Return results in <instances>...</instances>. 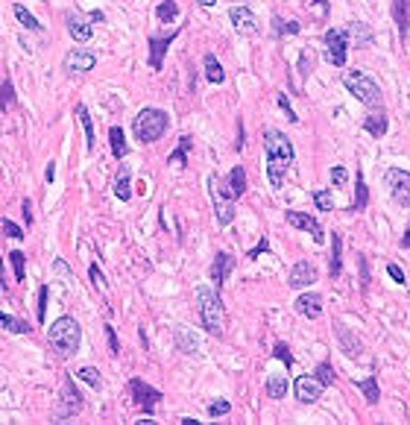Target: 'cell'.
I'll return each mask as SVG.
<instances>
[{
    "mask_svg": "<svg viewBox=\"0 0 410 425\" xmlns=\"http://www.w3.org/2000/svg\"><path fill=\"white\" fill-rule=\"evenodd\" d=\"M229 399H217V402H212V405H208V417H223V413H229Z\"/></svg>",
    "mask_w": 410,
    "mask_h": 425,
    "instance_id": "cell-47",
    "label": "cell"
},
{
    "mask_svg": "<svg viewBox=\"0 0 410 425\" xmlns=\"http://www.w3.org/2000/svg\"><path fill=\"white\" fill-rule=\"evenodd\" d=\"M176 349L196 358L199 352H203V341H199L196 332H191V329H185V325H182V329H176Z\"/></svg>",
    "mask_w": 410,
    "mask_h": 425,
    "instance_id": "cell-20",
    "label": "cell"
},
{
    "mask_svg": "<svg viewBox=\"0 0 410 425\" xmlns=\"http://www.w3.org/2000/svg\"><path fill=\"white\" fill-rule=\"evenodd\" d=\"M129 396H132V402H135L144 413H152V411H156V405L161 402V390L150 387L147 381H141V378H129Z\"/></svg>",
    "mask_w": 410,
    "mask_h": 425,
    "instance_id": "cell-10",
    "label": "cell"
},
{
    "mask_svg": "<svg viewBox=\"0 0 410 425\" xmlns=\"http://www.w3.org/2000/svg\"><path fill=\"white\" fill-rule=\"evenodd\" d=\"M384 182L390 188V197L402 205V209H410V173L402 168H390L384 173Z\"/></svg>",
    "mask_w": 410,
    "mask_h": 425,
    "instance_id": "cell-9",
    "label": "cell"
},
{
    "mask_svg": "<svg viewBox=\"0 0 410 425\" xmlns=\"http://www.w3.org/2000/svg\"><path fill=\"white\" fill-rule=\"evenodd\" d=\"M129 168L126 165H120V170H117V179H115V185H112V191H115V197L120 200V203H126V200H132V185H129Z\"/></svg>",
    "mask_w": 410,
    "mask_h": 425,
    "instance_id": "cell-23",
    "label": "cell"
},
{
    "mask_svg": "<svg viewBox=\"0 0 410 425\" xmlns=\"http://www.w3.org/2000/svg\"><path fill=\"white\" fill-rule=\"evenodd\" d=\"M264 253H270V241H267V235L258 241V246H252L249 253H247V258H258V255H264Z\"/></svg>",
    "mask_w": 410,
    "mask_h": 425,
    "instance_id": "cell-51",
    "label": "cell"
},
{
    "mask_svg": "<svg viewBox=\"0 0 410 425\" xmlns=\"http://www.w3.org/2000/svg\"><path fill=\"white\" fill-rule=\"evenodd\" d=\"M170 126V115L161 112V108H141V112L135 115V124H132V133H135V138L141 141V144H152V141H159L164 133H168Z\"/></svg>",
    "mask_w": 410,
    "mask_h": 425,
    "instance_id": "cell-4",
    "label": "cell"
},
{
    "mask_svg": "<svg viewBox=\"0 0 410 425\" xmlns=\"http://www.w3.org/2000/svg\"><path fill=\"white\" fill-rule=\"evenodd\" d=\"M231 270H235V255L226 253V249H220V253L214 255V261H212V267H208V276H212V282H214V290L226 288Z\"/></svg>",
    "mask_w": 410,
    "mask_h": 425,
    "instance_id": "cell-12",
    "label": "cell"
},
{
    "mask_svg": "<svg viewBox=\"0 0 410 425\" xmlns=\"http://www.w3.org/2000/svg\"><path fill=\"white\" fill-rule=\"evenodd\" d=\"M326 59L334 65V68H343L349 56V30H326Z\"/></svg>",
    "mask_w": 410,
    "mask_h": 425,
    "instance_id": "cell-8",
    "label": "cell"
},
{
    "mask_svg": "<svg viewBox=\"0 0 410 425\" xmlns=\"http://www.w3.org/2000/svg\"><path fill=\"white\" fill-rule=\"evenodd\" d=\"M194 297H196V311H199V320H203V329L212 337H226V308H223V299H220V290L199 285Z\"/></svg>",
    "mask_w": 410,
    "mask_h": 425,
    "instance_id": "cell-2",
    "label": "cell"
},
{
    "mask_svg": "<svg viewBox=\"0 0 410 425\" xmlns=\"http://www.w3.org/2000/svg\"><path fill=\"white\" fill-rule=\"evenodd\" d=\"M196 3H199V6H205V9H212V6L217 3V0H196Z\"/></svg>",
    "mask_w": 410,
    "mask_h": 425,
    "instance_id": "cell-61",
    "label": "cell"
},
{
    "mask_svg": "<svg viewBox=\"0 0 410 425\" xmlns=\"http://www.w3.org/2000/svg\"><path fill=\"white\" fill-rule=\"evenodd\" d=\"M82 393H80V387L73 384V378L71 376H65L62 381V390H59V399H56V405H53V422H65V420H73L76 413L82 411Z\"/></svg>",
    "mask_w": 410,
    "mask_h": 425,
    "instance_id": "cell-6",
    "label": "cell"
},
{
    "mask_svg": "<svg viewBox=\"0 0 410 425\" xmlns=\"http://www.w3.org/2000/svg\"><path fill=\"white\" fill-rule=\"evenodd\" d=\"M88 276H91V282H94V288H97V290H103V288H106V276H103V270H100L97 264H88Z\"/></svg>",
    "mask_w": 410,
    "mask_h": 425,
    "instance_id": "cell-48",
    "label": "cell"
},
{
    "mask_svg": "<svg viewBox=\"0 0 410 425\" xmlns=\"http://www.w3.org/2000/svg\"><path fill=\"white\" fill-rule=\"evenodd\" d=\"M76 117H80L82 133H85V147H88V152H91L94 150V124H91V115H88L85 106H76Z\"/></svg>",
    "mask_w": 410,
    "mask_h": 425,
    "instance_id": "cell-32",
    "label": "cell"
},
{
    "mask_svg": "<svg viewBox=\"0 0 410 425\" xmlns=\"http://www.w3.org/2000/svg\"><path fill=\"white\" fill-rule=\"evenodd\" d=\"M0 229H3V238H18V241L24 238V229L12 220H0Z\"/></svg>",
    "mask_w": 410,
    "mask_h": 425,
    "instance_id": "cell-45",
    "label": "cell"
},
{
    "mask_svg": "<svg viewBox=\"0 0 410 425\" xmlns=\"http://www.w3.org/2000/svg\"><path fill=\"white\" fill-rule=\"evenodd\" d=\"M156 18H159V24H173V21L179 18V6H176V0H159Z\"/></svg>",
    "mask_w": 410,
    "mask_h": 425,
    "instance_id": "cell-33",
    "label": "cell"
},
{
    "mask_svg": "<svg viewBox=\"0 0 410 425\" xmlns=\"http://www.w3.org/2000/svg\"><path fill=\"white\" fill-rule=\"evenodd\" d=\"M38 323H44V317H47V288H38Z\"/></svg>",
    "mask_w": 410,
    "mask_h": 425,
    "instance_id": "cell-49",
    "label": "cell"
},
{
    "mask_svg": "<svg viewBox=\"0 0 410 425\" xmlns=\"http://www.w3.org/2000/svg\"><path fill=\"white\" fill-rule=\"evenodd\" d=\"M331 182H334L337 188H343V185L349 182V173H346V168H340V165L331 168Z\"/></svg>",
    "mask_w": 410,
    "mask_h": 425,
    "instance_id": "cell-50",
    "label": "cell"
},
{
    "mask_svg": "<svg viewBox=\"0 0 410 425\" xmlns=\"http://www.w3.org/2000/svg\"><path fill=\"white\" fill-rule=\"evenodd\" d=\"M273 355L279 358V361H284V367H293V355H291V346H287V343H275Z\"/></svg>",
    "mask_w": 410,
    "mask_h": 425,
    "instance_id": "cell-44",
    "label": "cell"
},
{
    "mask_svg": "<svg viewBox=\"0 0 410 425\" xmlns=\"http://www.w3.org/2000/svg\"><path fill=\"white\" fill-rule=\"evenodd\" d=\"M0 288L6 290V279H3V258H0Z\"/></svg>",
    "mask_w": 410,
    "mask_h": 425,
    "instance_id": "cell-60",
    "label": "cell"
},
{
    "mask_svg": "<svg viewBox=\"0 0 410 425\" xmlns=\"http://www.w3.org/2000/svg\"><path fill=\"white\" fill-rule=\"evenodd\" d=\"M12 12H15V18H18V24L21 27H27V30H32V32H41V21L30 12L27 6H21V3H15L12 6Z\"/></svg>",
    "mask_w": 410,
    "mask_h": 425,
    "instance_id": "cell-30",
    "label": "cell"
},
{
    "mask_svg": "<svg viewBox=\"0 0 410 425\" xmlns=\"http://www.w3.org/2000/svg\"><path fill=\"white\" fill-rule=\"evenodd\" d=\"M24 220L32 223V203L30 200H24Z\"/></svg>",
    "mask_w": 410,
    "mask_h": 425,
    "instance_id": "cell-56",
    "label": "cell"
},
{
    "mask_svg": "<svg viewBox=\"0 0 410 425\" xmlns=\"http://www.w3.org/2000/svg\"><path fill=\"white\" fill-rule=\"evenodd\" d=\"M9 261H12V273H15V282L21 285V282L27 279V255L21 253V249H15V253L9 255Z\"/></svg>",
    "mask_w": 410,
    "mask_h": 425,
    "instance_id": "cell-37",
    "label": "cell"
},
{
    "mask_svg": "<svg viewBox=\"0 0 410 425\" xmlns=\"http://www.w3.org/2000/svg\"><path fill=\"white\" fill-rule=\"evenodd\" d=\"M293 308H296V314H302L305 320H317L319 314H323V297H319V293H299Z\"/></svg>",
    "mask_w": 410,
    "mask_h": 425,
    "instance_id": "cell-18",
    "label": "cell"
},
{
    "mask_svg": "<svg viewBox=\"0 0 410 425\" xmlns=\"http://www.w3.org/2000/svg\"><path fill=\"white\" fill-rule=\"evenodd\" d=\"M311 65H314V56H311V53H302V73H311V71H308V68H311Z\"/></svg>",
    "mask_w": 410,
    "mask_h": 425,
    "instance_id": "cell-55",
    "label": "cell"
},
{
    "mask_svg": "<svg viewBox=\"0 0 410 425\" xmlns=\"http://www.w3.org/2000/svg\"><path fill=\"white\" fill-rule=\"evenodd\" d=\"M94 65H97V56L85 47H73L65 56V71L68 73H88V71H94Z\"/></svg>",
    "mask_w": 410,
    "mask_h": 425,
    "instance_id": "cell-15",
    "label": "cell"
},
{
    "mask_svg": "<svg viewBox=\"0 0 410 425\" xmlns=\"http://www.w3.org/2000/svg\"><path fill=\"white\" fill-rule=\"evenodd\" d=\"M53 176H56V165L50 161V165H47V182H53Z\"/></svg>",
    "mask_w": 410,
    "mask_h": 425,
    "instance_id": "cell-59",
    "label": "cell"
},
{
    "mask_svg": "<svg viewBox=\"0 0 410 425\" xmlns=\"http://www.w3.org/2000/svg\"><path fill=\"white\" fill-rule=\"evenodd\" d=\"M106 341H109V349H112V355L120 352V343H117V332L112 329V325H106Z\"/></svg>",
    "mask_w": 410,
    "mask_h": 425,
    "instance_id": "cell-52",
    "label": "cell"
},
{
    "mask_svg": "<svg viewBox=\"0 0 410 425\" xmlns=\"http://www.w3.org/2000/svg\"><path fill=\"white\" fill-rule=\"evenodd\" d=\"M47 341L62 358H73L76 349H80V343H82V329L73 317L62 314V317L47 329Z\"/></svg>",
    "mask_w": 410,
    "mask_h": 425,
    "instance_id": "cell-3",
    "label": "cell"
},
{
    "mask_svg": "<svg viewBox=\"0 0 410 425\" xmlns=\"http://www.w3.org/2000/svg\"><path fill=\"white\" fill-rule=\"evenodd\" d=\"M334 334H337V341H340V346H343V352H346L349 358H361L363 343L346 329V325H343V323H334Z\"/></svg>",
    "mask_w": 410,
    "mask_h": 425,
    "instance_id": "cell-21",
    "label": "cell"
},
{
    "mask_svg": "<svg viewBox=\"0 0 410 425\" xmlns=\"http://www.w3.org/2000/svg\"><path fill=\"white\" fill-rule=\"evenodd\" d=\"M314 205L319 211H334V197H331V191L328 188L314 191Z\"/></svg>",
    "mask_w": 410,
    "mask_h": 425,
    "instance_id": "cell-41",
    "label": "cell"
},
{
    "mask_svg": "<svg viewBox=\"0 0 410 425\" xmlns=\"http://www.w3.org/2000/svg\"><path fill=\"white\" fill-rule=\"evenodd\" d=\"M15 103V89L9 80H0V112H9Z\"/></svg>",
    "mask_w": 410,
    "mask_h": 425,
    "instance_id": "cell-38",
    "label": "cell"
},
{
    "mask_svg": "<svg viewBox=\"0 0 410 425\" xmlns=\"http://www.w3.org/2000/svg\"><path fill=\"white\" fill-rule=\"evenodd\" d=\"M358 384V390L363 396H367L369 405H378V399H381V390H378V378L369 376V378H363V381H354Z\"/></svg>",
    "mask_w": 410,
    "mask_h": 425,
    "instance_id": "cell-31",
    "label": "cell"
},
{
    "mask_svg": "<svg viewBox=\"0 0 410 425\" xmlns=\"http://www.w3.org/2000/svg\"><path fill=\"white\" fill-rule=\"evenodd\" d=\"M323 390H326V384L317 376H299L293 381V396L302 402V405H314V402L323 396Z\"/></svg>",
    "mask_w": 410,
    "mask_h": 425,
    "instance_id": "cell-11",
    "label": "cell"
},
{
    "mask_svg": "<svg viewBox=\"0 0 410 425\" xmlns=\"http://www.w3.org/2000/svg\"><path fill=\"white\" fill-rule=\"evenodd\" d=\"M65 27H68V32H71V38L73 41H91V36H94V30H91V24H88V18L85 15H80V12H68L65 15Z\"/></svg>",
    "mask_w": 410,
    "mask_h": 425,
    "instance_id": "cell-19",
    "label": "cell"
},
{
    "mask_svg": "<svg viewBox=\"0 0 410 425\" xmlns=\"http://www.w3.org/2000/svg\"><path fill=\"white\" fill-rule=\"evenodd\" d=\"M264 390H267L270 399H284L287 396V378L284 376H270L267 378V387H264Z\"/></svg>",
    "mask_w": 410,
    "mask_h": 425,
    "instance_id": "cell-35",
    "label": "cell"
},
{
    "mask_svg": "<svg viewBox=\"0 0 410 425\" xmlns=\"http://www.w3.org/2000/svg\"><path fill=\"white\" fill-rule=\"evenodd\" d=\"M235 150H243V124H238V141H235Z\"/></svg>",
    "mask_w": 410,
    "mask_h": 425,
    "instance_id": "cell-57",
    "label": "cell"
},
{
    "mask_svg": "<svg viewBox=\"0 0 410 425\" xmlns=\"http://www.w3.org/2000/svg\"><path fill=\"white\" fill-rule=\"evenodd\" d=\"M331 279H337L343 273V238L334 232L331 235V267H328Z\"/></svg>",
    "mask_w": 410,
    "mask_h": 425,
    "instance_id": "cell-26",
    "label": "cell"
},
{
    "mask_svg": "<svg viewBox=\"0 0 410 425\" xmlns=\"http://www.w3.org/2000/svg\"><path fill=\"white\" fill-rule=\"evenodd\" d=\"M343 85H346V91L354 97V100L363 103L367 108H378L381 100H384L378 82H375L372 76H367L363 71H346L343 73Z\"/></svg>",
    "mask_w": 410,
    "mask_h": 425,
    "instance_id": "cell-5",
    "label": "cell"
},
{
    "mask_svg": "<svg viewBox=\"0 0 410 425\" xmlns=\"http://www.w3.org/2000/svg\"><path fill=\"white\" fill-rule=\"evenodd\" d=\"M398 246H402V249H407V246H410V229L405 232V238H402V241H398Z\"/></svg>",
    "mask_w": 410,
    "mask_h": 425,
    "instance_id": "cell-58",
    "label": "cell"
},
{
    "mask_svg": "<svg viewBox=\"0 0 410 425\" xmlns=\"http://www.w3.org/2000/svg\"><path fill=\"white\" fill-rule=\"evenodd\" d=\"M109 147H112V156L115 159H126L129 147H126V138H124V129H120V126L109 129Z\"/></svg>",
    "mask_w": 410,
    "mask_h": 425,
    "instance_id": "cell-27",
    "label": "cell"
},
{
    "mask_svg": "<svg viewBox=\"0 0 410 425\" xmlns=\"http://www.w3.org/2000/svg\"><path fill=\"white\" fill-rule=\"evenodd\" d=\"M187 150H191V138H182V144L179 147H176L173 152H170V165H179V161H182V165H185V156H187Z\"/></svg>",
    "mask_w": 410,
    "mask_h": 425,
    "instance_id": "cell-43",
    "label": "cell"
},
{
    "mask_svg": "<svg viewBox=\"0 0 410 425\" xmlns=\"http://www.w3.org/2000/svg\"><path fill=\"white\" fill-rule=\"evenodd\" d=\"M179 36H182V30L176 27L173 32H168V36H161V38H150V59H147V62H150V68H152V71H161V68H164V53H168V47H170Z\"/></svg>",
    "mask_w": 410,
    "mask_h": 425,
    "instance_id": "cell-14",
    "label": "cell"
},
{
    "mask_svg": "<svg viewBox=\"0 0 410 425\" xmlns=\"http://www.w3.org/2000/svg\"><path fill=\"white\" fill-rule=\"evenodd\" d=\"M264 150H267V179L275 191L284 185V176L291 170L296 152L293 141L287 138L282 129H264Z\"/></svg>",
    "mask_w": 410,
    "mask_h": 425,
    "instance_id": "cell-1",
    "label": "cell"
},
{
    "mask_svg": "<svg viewBox=\"0 0 410 425\" xmlns=\"http://www.w3.org/2000/svg\"><path fill=\"white\" fill-rule=\"evenodd\" d=\"M349 32L354 36V45H358V47H367L372 41V32L367 30V24H361V21H354V24L349 27Z\"/></svg>",
    "mask_w": 410,
    "mask_h": 425,
    "instance_id": "cell-40",
    "label": "cell"
},
{
    "mask_svg": "<svg viewBox=\"0 0 410 425\" xmlns=\"http://www.w3.org/2000/svg\"><path fill=\"white\" fill-rule=\"evenodd\" d=\"M270 24H273V27H270V32H273L275 38H282V36H296V32L302 30V27L296 24V21H282V18H273Z\"/></svg>",
    "mask_w": 410,
    "mask_h": 425,
    "instance_id": "cell-34",
    "label": "cell"
},
{
    "mask_svg": "<svg viewBox=\"0 0 410 425\" xmlns=\"http://www.w3.org/2000/svg\"><path fill=\"white\" fill-rule=\"evenodd\" d=\"M314 282H317V267L311 264V261H296V264H293V270H291V279H287V285H291V288H311L314 285Z\"/></svg>",
    "mask_w": 410,
    "mask_h": 425,
    "instance_id": "cell-17",
    "label": "cell"
},
{
    "mask_svg": "<svg viewBox=\"0 0 410 425\" xmlns=\"http://www.w3.org/2000/svg\"><path fill=\"white\" fill-rule=\"evenodd\" d=\"M387 126H390V121H387V115L384 112H375V115H369L367 121H363V129L372 135V138H381V135H387Z\"/></svg>",
    "mask_w": 410,
    "mask_h": 425,
    "instance_id": "cell-28",
    "label": "cell"
},
{
    "mask_svg": "<svg viewBox=\"0 0 410 425\" xmlns=\"http://www.w3.org/2000/svg\"><path fill=\"white\" fill-rule=\"evenodd\" d=\"M387 273H390V279L396 282V285H405V273L398 264H387Z\"/></svg>",
    "mask_w": 410,
    "mask_h": 425,
    "instance_id": "cell-53",
    "label": "cell"
},
{
    "mask_svg": "<svg viewBox=\"0 0 410 425\" xmlns=\"http://www.w3.org/2000/svg\"><path fill=\"white\" fill-rule=\"evenodd\" d=\"M229 21L240 36H258V21H255V12L249 6H231L229 9Z\"/></svg>",
    "mask_w": 410,
    "mask_h": 425,
    "instance_id": "cell-13",
    "label": "cell"
},
{
    "mask_svg": "<svg viewBox=\"0 0 410 425\" xmlns=\"http://www.w3.org/2000/svg\"><path fill=\"white\" fill-rule=\"evenodd\" d=\"M314 376H317L319 381H323L326 387H331V384H334V378H337V376H334V367H331L328 361H323V364H319V367L314 369Z\"/></svg>",
    "mask_w": 410,
    "mask_h": 425,
    "instance_id": "cell-42",
    "label": "cell"
},
{
    "mask_svg": "<svg viewBox=\"0 0 410 425\" xmlns=\"http://www.w3.org/2000/svg\"><path fill=\"white\" fill-rule=\"evenodd\" d=\"M203 68H205V80L208 82H214V85L226 82V71H223V65L217 62L214 53H205V56H203Z\"/></svg>",
    "mask_w": 410,
    "mask_h": 425,
    "instance_id": "cell-22",
    "label": "cell"
},
{
    "mask_svg": "<svg viewBox=\"0 0 410 425\" xmlns=\"http://www.w3.org/2000/svg\"><path fill=\"white\" fill-rule=\"evenodd\" d=\"M76 376H80V381H85V384L91 387V390H100V387H103V378H100V369H97V367H82Z\"/></svg>",
    "mask_w": 410,
    "mask_h": 425,
    "instance_id": "cell-39",
    "label": "cell"
},
{
    "mask_svg": "<svg viewBox=\"0 0 410 425\" xmlns=\"http://www.w3.org/2000/svg\"><path fill=\"white\" fill-rule=\"evenodd\" d=\"M208 191H212V200H214L217 223H220V226H229L231 220H235V194L220 185V176H217V173H212V176H208Z\"/></svg>",
    "mask_w": 410,
    "mask_h": 425,
    "instance_id": "cell-7",
    "label": "cell"
},
{
    "mask_svg": "<svg viewBox=\"0 0 410 425\" xmlns=\"http://www.w3.org/2000/svg\"><path fill=\"white\" fill-rule=\"evenodd\" d=\"M0 325H6V329H9V332H15V334H30V332H32V329H30V323L12 317V314H3V311H0Z\"/></svg>",
    "mask_w": 410,
    "mask_h": 425,
    "instance_id": "cell-36",
    "label": "cell"
},
{
    "mask_svg": "<svg viewBox=\"0 0 410 425\" xmlns=\"http://www.w3.org/2000/svg\"><path fill=\"white\" fill-rule=\"evenodd\" d=\"M367 203H369V191H367V182H363V173L358 170V176H354V203L349 205L346 211H363L367 209Z\"/></svg>",
    "mask_w": 410,
    "mask_h": 425,
    "instance_id": "cell-24",
    "label": "cell"
},
{
    "mask_svg": "<svg viewBox=\"0 0 410 425\" xmlns=\"http://www.w3.org/2000/svg\"><path fill=\"white\" fill-rule=\"evenodd\" d=\"M229 191L235 194V200L247 194V170H243L240 165H235V168H231V173H229Z\"/></svg>",
    "mask_w": 410,
    "mask_h": 425,
    "instance_id": "cell-29",
    "label": "cell"
},
{
    "mask_svg": "<svg viewBox=\"0 0 410 425\" xmlns=\"http://www.w3.org/2000/svg\"><path fill=\"white\" fill-rule=\"evenodd\" d=\"M275 103H279V108L287 115V121H291V124H299V115L291 108V103H287V97H284V94H275Z\"/></svg>",
    "mask_w": 410,
    "mask_h": 425,
    "instance_id": "cell-46",
    "label": "cell"
},
{
    "mask_svg": "<svg viewBox=\"0 0 410 425\" xmlns=\"http://www.w3.org/2000/svg\"><path fill=\"white\" fill-rule=\"evenodd\" d=\"M410 0H393V18H396V27H398V36H407V27H410Z\"/></svg>",
    "mask_w": 410,
    "mask_h": 425,
    "instance_id": "cell-25",
    "label": "cell"
},
{
    "mask_svg": "<svg viewBox=\"0 0 410 425\" xmlns=\"http://www.w3.org/2000/svg\"><path fill=\"white\" fill-rule=\"evenodd\" d=\"M284 217H287V223H291L293 229H302V232H308V235H311L317 244H323V241H326V232H323V226H319V223L314 220L311 214H305V211H287Z\"/></svg>",
    "mask_w": 410,
    "mask_h": 425,
    "instance_id": "cell-16",
    "label": "cell"
},
{
    "mask_svg": "<svg viewBox=\"0 0 410 425\" xmlns=\"http://www.w3.org/2000/svg\"><path fill=\"white\" fill-rule=\"evenodd\" d=\"M53 273H59V276H68V279H71V267L65 264L62 258H56V261H53Z\"/></svg>",
    "mask_w": 410,
    "mask_h": 425,
    "instance_id": "cell-54",
    "label": "cell"
}]
</instances>
